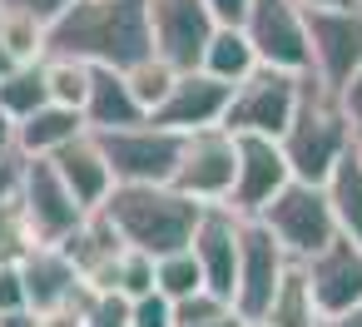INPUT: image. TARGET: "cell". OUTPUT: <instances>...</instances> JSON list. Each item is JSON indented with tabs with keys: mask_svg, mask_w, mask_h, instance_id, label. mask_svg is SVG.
<instances>
[{
	"mask_svg": "<svg viewBox=\"0 0 362 327\" xmlns=\"http://www.w3.org/2000/svg\"><path fill=\"white\" fill-rule=\"evenodd\" d=\"M50 55L129 70L134 60L154 55L149 0H75L50 25Z\"/></svg>",
	"mask_w": 362,
	"mask_h": 327,
	"instance_id": "obj_1",
	"label": "cell"
},
{
	"mask_svg": "<svg viewBox=\"0 0 362 327\" xmlns=\"http://www.w3.org/2000/svg\"><path fill=\"white\" fill-rule=\"evenodd\" d=\"M204 208L209 203L179 194L174 184H115L110 198L100 203V213L119 228V238L139 253H154V258L189 248Z\"/></svg>",
	"mask_w": 362,
	"mask_h": 327,
	"instance_id": "obj_2",
	"label": "cell"
},
{
	"mask_svg": "<svg viewBox=\"0 0 362 327\" xmlns=\"http://www.w3.org/2000/svg\"><path fill=\"white\" fill-rule=\"evenodd\" d=\"M278 144L293 164V179H308V184H327L332 164L357 144L342 95L327 90L313 70H303V95H298V109H293L288 129L278 134Z\"/></svg>",
	"mask_w": 362,
	"mask_h": 327,
	"instance_id": "obj_3",
	"label": "cell"
},
{
	"mask_svg": "<svg viewBox=\"0 0 362 327\" xmlns=\"http://www.w3.org/2000/svg\"><path fill=\"white\" fill-rule=\"evenodd\" d=\"M278 243L293 253V263L313 258L322 243L337 238V213H332V198H327V184H308V179H288L258 213Z\"/></svg>",
	"mask_w": 362,
	"mask_h": 327,
	"instance_id": "obj_4",
	"label": "cell"
},
{
	"mask_svg": "<svg viewBox=\"0 0 362 327\" xmlns=\"http://www.w3.org/2000/svg\"><path fill=\"white\" fill-rule=\"evenodd\" d=\"M288 273H293V253L278 243V233L258 213L243 218V228H238V287H233V307L243 312V322H258L278 302Z\"/></svg>",
	"mask_w": 362,
	"mask_h": 327,
	"instance_id": "obj_5",
	"label": "cell"
},
{
	"mask_svg": "<svg viewBox=\"0 0 362 327\" xmlns=\"http://www.w3.org/2000/svg\"><path fill=\"white\" fill-rule=\"evenodd\" d=\"M303 95V75L298 70H278V65H258L248 80L233 85V100L223 109V129L233 134H283L293 109Z\"/></svg>",
	"mask_w": 362,
	"mask_h": 327,
	"instance_id": "obj_6",
	"label": "cell"
},
{
	"mask_svg": "<svg viewBox=\"0 0 362 327\" xmlns=\"http://www.w3.org/2000/svg\"><path fill=\"white\" fill-rule=\"evenodd\" d=\"M95 139L105 144L115 184H169L184 154V134L154 119L129 124V129H95Z\"/></svg>",
	"mask_w": 362,
	"mask_h": 327,
	"instance_id": "obj_7",
	"label": "cell"
},
{
	"mask_svg": "<svg viewBox=\"0 0 362 327\" xmlns=\"http://www.w3.org/2000/svg\"><path fill=\"white\" fill-rule=\"evenodd\" d=\"M16 198H21V208H25V218H30V228H35L40 243H65L90 218V208L70 194V184L60 179V169H55L50 154H25Z\"/></svg>",
	"mask_w": 362,
	"mask_h": 327,
	"instance_id": "obj_8",
	"label": "cell"
},
{
	"mask_svg": "<svg viewBox=\"0 0 362 327\" xmlns=\"http://www.w3.org/2000/svg\"><path fill=\"white\" fill-rule=\"evenodd\" d=\"M233 179H238V134L233 129L209 124V129L184 134V154L169 179L179 194H189L199 203H223L233 194Z\"/></svg>",
	"mask_w": 362,
	"mask_h": 327,
	"instance_id": "obj_9",
	"label": "cell"
},
{
	"mask_svg": "<svg viewBox=\"0 0 362 327\" xmlns=\"http://www.w3.org/2000/svg\"><path fill=\"white\" fill-rule=\"evenodd\" d=\"M313 40V75L342 95V85L362 70V0L357 6H303Z\"/></svg>",
	"mask_w": 362,
	"mask_h": 327,
	"instance_id": "obj_10",
	"label": "cell"
},
{
	"mask_svg": "<svg viewBox=\"0 0 362 327\" xmlns=\"http://www.w3.org/2000/svg\"><path fill=\"white\" fill-rule=\"evenodd\" d=\"M298 268H303V283H308V292H313L317 317L362 302V243H352L347 233H337L332 243H322V248H317L313 258H303Z\"/></svg>",
	"mask_w": 362,
	"mask_h": 327,
	"instance_id": "obj_11",
	"label": "cell"
},
{
	"mask_svg": "<svg viewBox=\"0 0 362 327\" xmlns=\"http://www.w3.org/2000/svg\"><path fill=\"white\" fill-rule=\"evenodd\" d=\"M288 179H293V164L273 134H238V179H233V194L223 203L233 213L253 218Z\"/></svg>",
	"mask_w": 362,
	"mask_h": 327,
	"instance_id": "obj_12",
	"label": "cell"
},
{
	"mask_svg": "<svg viewBox=\"0 0 362 327\" xmlns=\"http://www.w3.org/2000/svg\"><path fill=\"white\" fill-rule=\"evenodd\" d=\"M149 25H154V50L169 65L194 70L204 65V45L218 20L209 11V0H149Z\"/></svg>",
	"mask_w": 362,
	"mask_h": 327,
	"instance_id": "obj_13",
	"label": "cell"
},
{
	"mask_svg": "<svg viewBox=\"0 0 362 327\" xmlns=\"http://www.w3.org/2000/svg\"><path fill=\"white\" fill-rule=\"evenodd\" d=\"M228 100H233V85H228V80H218V75H209L204 65H194V70H179V80H174V90H169V100H164L149 119H154V124H164V129L194 134V129L223 124Z\"/></svg>",
	"mask_w": 362,
	"mask_h": 327,
	"instance_id": "obj_14",
	"label": "cell"
},
{
	"mask_svg": "<svg viewBox=\"0 0 362 327\" xmlns=\"http://www.w3.org/2000/svg\"><path fill=\"white\" fill-rule=\"evenodd\" d=\"M238 228H243V213H233L228 203H209L194 228V243H189L204 268V287H214L228 302L238 287Z\"/></svg>",
	"mask_w": 362,
	"mask_h": 327,
	"instance_id": "obj_15",
	"label": "cell"
},
{
	"mask_svg": "<svg viewBox=\"0 0 362 327\" xmlns=\"http://www.w3.org/2000/svg\"><path fill=\"white\" fill-rule=\"evenodd\" d=\"M21 273H25V292H30L35 312H50V307H60V302H70V297L85 292V278H80L75 258L60 243H35L21 258Z\"/></svg>",
	"mask_w": 362,
	"mask_h": 327,
	"instance_id": "obj_16",
	"label": "cell"
},
{
	"mask_svg": "<svg viewBox=\"0 0 362 327\" xmlns=\"http://www.w3.org/2000/svg\"><path fill=\"white\" fill-rule=\"evenodd\" d=\"M50 159H55L60 179L70 184V194H75L90 213L110 198V189H115V169H110L105 144L95 139V129H85V134H80V139H70V144H60Z\"/></svg>",
	"mask_w": 362,
	"mask_h": 327,
	"instance_id": "obj_17",
	"label": "cell"
},
{
	"mask_svg": "<svg viewBox=\"0 0 362 327\" xmlns=\"http://www.w3.org/2000/svg\"><path fill=\"white\" fill-rule=\"evenodd\" d=\"M85 119H90V129H129V124H144L149 109L134 100L124 70L95 65V75H90V100H85Z\"/></svg>",
	"mask_w": 362,
	"mask_h": 327,
	"instance_id": "obj_18",
	"label": "cell"
},
{
	"mask_svg": "<svg viewBox=\"0 0 362 327\" xmlns=\"http://www.w3.org/2000/svg\"><path fill=\"white\" fill-rule=\"evenodd\" d=\"M90 129V119H85V109H70V105H40L35 114H25V119H16V149L21 154H55L60 144H70V139H80Z\"/></svg>",
	"mask_w": 362,
	"mask_h": 327,
	"instance_id": "obj_19",
	"label": "cell"
},
{
	"mask_svg": "<svg viewBox=\"0 0 362 327\" xmlns=\"http://www.w3.org/2000/svg\"><path fill=\"white\" fill-rule=\"evenodd\" d=\"M258 65H263V60H258V50H253V40H248L243 25H214V35H209V45H204V70H209V75L238 85V80H248Z\"/></svg>",
	"mask_w": 362,
	"mask_h": 327,
	"instance_id": "obj_20",
	"label": "cell"
},
{
	"mask_svg": "<svg viewBox=\"0 0 362 327\" xmlns=\"http://www.w3.org/2000/svg\"><path fill=\"white\" fill-rule=\"evenodd\" d=\"M327 198H332V213H337V233L362 243V154H357V144L332 164Z\"/></svg>",
	"mask_w": 362,
	"mask_h": 327,
	"instance_id": "obj_21",
	"label": "cell"
},
{
	"mask_svg": "<svg viewBox=\"0 0 362 327\" xmlns=\"http://www.w3.org/2000/svg\"><path fill=\"white\" fill-rule=\"evenodd\" d=\"M0 45L11 50L16 65H40L50 55V25L25 11H0Z\"/></svg>",
	"mask_w": 362,
	"mask_h": 327,
	"instance_id": "obj_22",
	"label": "cell"
},
{
	"mask_svg": "<svg viewBox=\"0 0 362 327\" xmlns=\"http://www.w3.org/2000/svg\"><path fill=\"white\" fill-rule=\"evenodd\" d=\"M40 105H50V85H45V60L40 65H16L6 80H0V109L11 119L35 114Z\"/></svg>",
	"mask_w": 362,
	"mask_h": 327,
	"instance_id": "obj_23",
	"label": "cell"
},
{
	"mask_svg": "<svg viewBox=\"0 0 362 327\" xmlns=\"http://www.w3.org/2000/svg\"><path fill=\"white\" fill-rule=\"evenodd\" d=\"M248 327H317V307H313V292H308V283H303V268H298V263H293V273H288V283H283L278 302H273L258 322H248Z\"/></svg>",
	"mask_w": 362,
	"mask_h": 327,
	"instance_id": "obj_24",
	"label": "cell"
},
{
	"mask_svg": "<svg viewBox=\"0 0 362 327\" xmlns=\"http://www.w3.org/2000/svg\"><path fill=\"white\" fill-rule=\"evenodd\" d=\"M90 75H95L90 60H75V55H45V85H50V100H55V105L85 109V100H90Z\"/></svg>",
	"mask_w": 362,
	"mask_h": 327,
	"instance_id": "obj_25",
	"label": "cell"
},
{
	"mask_svg": "<svg viewBox=\"0 0 362 327\" xmlns=\"http://www.w3.org/2000/svg\"><path fill=\"white\" fill-rule=\"evenodd\" d=\"M124 80H129V90H134V100L154 114L164 100H169V90H174V80H179V65H169L159 50L154 55H144V60H134L129 70H124Z\"/></svg>",
	"mask_w": 362,
	"mask_h": 327,
	"instance_id": "obj_26",
	"label": "cell"
},
{
	"mask_svg": "<svg viewBox=\"0 0 362 327\" xmlns=\"http://www.w3.org/2000/svg\"><path fill=\"white\" fill-rule=\"evenodd\" d=\"M154 287L164 292V297H189V292H199L204 287V268H199V258H194V248H179V253H164V258H154Z\"/></svg>",
	"mask_w": 362,
	"mask_h": 327,
	"instance_id": "obj_27",
	"label": "cell"
},
{
	"mask_svg": "<svg viewBox=\"0 0 362 327\" xmlns=\"http://www.w3.org/2000/svg\"><path fill=\"white\" fill-rule=\"evenodd\" d=\"M35 243H40V238H35V228H30L21 198H6V203H0V263H21Z\"/></svg>",
	"mask_w": 362,
	"mask_h": 327,
	"instance_id": "obj_28",
	"label": "cell"
},
{
	"mask_svg": "<svg viewBox=\"0 0 362 327\" xmlns=\"http://www.w3.org/2000/svg\"><path fill=\"white\" fill-rule=\"evenodd\" d=\"M129 312H134V297L129 292H95L90 287V302H85V322L90 327H129Z\"/></svg>",
	"mask_w": 362,
	"mask_h": 327,
	"instance_id": "obj_29",
	"label": "cell"
},
{
	"mask_svg": "<svg viewBox=\"0 0 362 327\" xmlns=\"http://www.w3.org/2000/svg\"><path fill=\"white\" fill-rule=\"evenodd\" d=\"M119 292H129V297L154 292V253L124 248V258H119Z\"/></svg>",
	"mask_w": 362,
	"mask_h": 327,
	"instance_id": "obj_30",
	"label": "cell"
},
{
	"mask_svg": "<svg viewBox=\"0 0 362 327\" xmlns=\"http://www.w3.org/2000/svg\"><path fill=\"white\" fill-rule=\"evenodd\" d=\"M129 327H179V322H174V297H164L159 287L144 292V297H134Z\"/></svg>",
	"mask_w": 362,
	"mask_h": 327,
	"instance_id": "obj_31",
	"label": "cell"
},
{
	"mask_svg": "<svg viewBox=\"0 0 362 327\" xmlns=\"http://www.w3.org/2000/svg\"><path fill=\"white\" fill-rule=\"evenodd\" d=\"M21 307H30L25 273H21V263H0V312H21Z\"/></svg>",
	"mask_w": 362,
	"mask_h": 327,
	"instance_id": "obj_32",
	"label": "cell"
},
{
	"mask_svg": "<svg viewBox=\"0 0 362 327\" xmlns=\"http://www.w3.org/2000/svg\"><path fill=\"white\" fill-rule=\"evenodd\" d=\"M70 6H75V0H0V11H25V16L45 20V25H55Z\"/></svg>",
	"mask_w": 362,
	"mask_h": 327,
	"instance_id": "obj_33",
	"label": "cell"
},
{
	"mask_svg": "<svg viewBox=\"0 0 362 327\" xmlns=\"http://www.w3.org/2000/svg\"><path fill=\"white\" fill-rule=\"evenodd\" d=\"M21 164H25V154H0V203L16 198V189H21Z\"/></svg>",
	"mask_w": 362,
	"mask_h": 327,
	"instance_id": "obj_34",
	"label": "cell"
},
{
	"mask_svg": "<svg viewBox=\"0 0 362 327\" xmlns=\"http://www.w3.org/2000/svg\"><path fill=\"white\" fill-rule=\"evenodd\" d=\"M342 109H347V119H352V129H357V139H362V70L342 85Z\"/></svg>",
	"mask_w": 362,
	"mask_h": 327,
	"instance_id": "obj_35",
	"label": "cell"
},
{
	"mask_svg": "<svg viewBox=\"0 0 362 327\" xmlns=\"http://www.w3.org/2000/svg\"><path fill=\"white\" fill-rule=\"evenodd\" d=\"M209 11H214V20H218V25H243L248 0H209Z\"/></svg>",
	"mask_w": 362,
	"mask_h": 327,
	"instance_id": "obj_36",
	"label": "cell"
},
{
	"mask_svg": "<svg viewBox=\"0 0 362 327\" xmlns=\"http://www.w3.org/2000/svg\"><path fill=\"white\" fill-rule=\"evenodd\" d=\"M317 327H362V302H352V307H342V312L317 317Z\"/></svg>",
	"mask_w": 362,
	"mask_h": 327,
	"instance_id": "obj_37",
	"label": "cell"
},
{
	"mask_svg": "<svg viewBox=\"0 0 362 327\" xmlns=\"http://www.w3.org/2000/svg\"><path fill=\"white\" fill-rule=\"evenodd\" d=\"M0 327H40V312H35V307H21V312H0Z\"/></svg>",
	"mask_w": 362,
	"mask_h": 327,
	"instance_id": "obj_38",
	"label": "cell"
},
{
	"mask_svg": "<svg viewBox=\"0 0 362 327\" xmlns=\"http://www.w3.org/2000/svg\"><path fill=\"white\" fill-rule=\"evenodd\" d=\"M0 154H21V149H16V119H11L6 109H0Z\"/></svg>",
	"mask_w": 362,
	"mask_h": 327,
	"instance_id": "obj_39",
	"label": "cell"
},
{
	"mask_svg": "<svg viewBox=\"0 0 362 327\" xmlns=\"http://www.w3.org/2000/svg\"><path fill=\"white\" fill-rule=\"evenodd\" d=\"M194 327H248V322H243L238 307H228V312H218V317H209V322H194Z\"/></svg>",
	"mask_w": 362,
	"mask_h": 327,
	"instance_id": "obj_40",
	"label": "cell"
},
{
	"mask_svg": "<svg viewBox=\"0 0 362 327\" xmlns=\"http://www.w3.org/2000/svg\"><path fill=\"white\" fill-rule=\"evenodd\" d=\"M11 70H16V60H11V50H6V45H0V80H6Z\"/></svg>",
	"mask_w": 362,
	"mask_h": 327,
	"instance_id": "obj_41",
	"label": "cell"
},
{
	"mask_svg": "<svg viewBox=\"0 0 362 327\" xmlns=\"http://www.w3.org/2000/svg\"><path fill=\"white\" fill-rule=\"evenodd\" d=\"M303 6H357V0H303Z\"/></svg>",
	"mask_w": 362,
	"mask_h": 327,
	"instance_id": "obj_42",
	"label": "cell"
},
{
	"mask_svg": "<svg viewBox=\"0 0 362 327\" xmlns=\"http://www.w3.org/2000/svg\"><path fill=\"white\" fill-rule=\"evenodd\" d=\"M357 154H362V139H357Z\"/></svg>",
	"mask_w": 362,
	"mask_h": 327,
	"instance_id": "obj_43",
	"label": "cell"
}]
</instances>
